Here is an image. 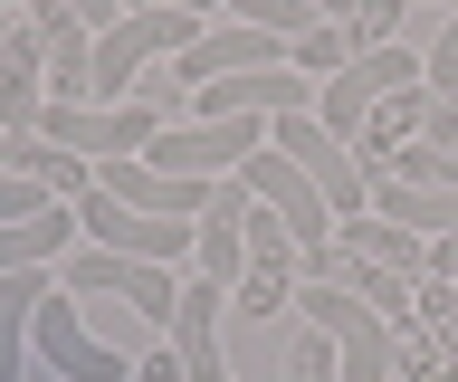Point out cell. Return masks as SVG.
<instances>
[{
	"label": "cell",
	"mask_w": 458,
	"mask_h": 382,
	"mask_svg": "<svg viewBox=\"0 0 458 382\" xmlns=\"http://www.w3.org/2000/svg\"><path fill=\"white\" fill-rule=\"evenodd\" d=\"M210 30V20H191V10H134V20H114L106 38H96V77H86V106H134V87L153 77V58H182L191 38Z\"/></svg>",
	"instance_id": "cell-1"
},
{
	"label": "cell",
	"mask_w": 458,
	"mask_h": 382,
	"mask_svg": "<svg viewBox=\"0 0 458 382\" xmlns=\"http://www.w3.org/2000/svg\"><path fill=\"white\" fill-rule=\"evenodd\" d=\"M296 287H306V249H296V230L249 191V220H239V287H229V306L258 316V325H277L286 306H296Z\"/></svg>",
	"instance_id": "cell-2"
},
{
	"label": "cell",
	"mask_w": 458,
	"mask_h": 382,
	"mask_svg": "<svg viewBox=\"0 0 458 382\" xmlns=\"http://www.w3.org/2000/svg\"><path fill=\"white\" fill-rule=\"evenodd\" d=\"M306 325H325V335H335L344 382H392V373H401V363H392V325L372 316L353 287H335V277H306Z\"/></svg>",
	"instance_id": "cell-3"
},
{
	"label": "cell",
	"mask_w": 458,
	"mask_h": 382,
	"mask_svg": "<svg viewBox=\"0 0 458 382\" xmlns=\"http://www.w3.org/2000/svg\"><path fill=\"white\" fill-rule=\"evenodd\" d=\"M401 87H420V58H411L401 38H392V48H363L344 77H325V96H315V124L353 144V134H363V115L382 106V96H401Z\"/></svg>",
	"instance_id": "cell-4"
},
{
	"label": "cell",
	"mask_w": 458,
	"mask_h": 382,
	"mask_svg": "<svg viewBox=\"0 0 458 382\" xmlns=\"http://www.w3.org/2000/svg\"><path fill=\"white\" fill-rule=\"evenodd\" d=\"M77 230L96 239V249H114V259H153V267L200 249V220H143V210H124L114 191H96V182L77 191Z\"/></svg>",
	"instance_id": "cell-5"
},
{
	"label": "cell",
	"mask_w": 458,
	"mask_h": 382,
	"mask_svg": "<svg viewBox=\"0 0 458 382\" xmlns=\"http://www.w3.org/2000/svg\"><path fill=\"white\" fill-rule=\"evenodd\" d=\"M267 144H277L286 163H296V173H306L315 191L335 201V220H353V210H372V201H363V163H353V144H344V134H325V124L306 115V106L267 124Z\"/></svg>",
	"instance_id": "cell-6"
},
{
	"label": "cell",
	"mask_w": 458,
	"mask_h": 382,
	"mask_svg": "<svg viewBox=\"0 0 458 382\" xmlns=\"http://www.w3.org/2000/svg\"><path fill=\"white\" fill-rule=\"evenodd\" d=\"M57 287H106V296H124V306H143V316H153V335H172V306H182V277H172V267H153V259H114V249H96V239H86V249H67V277H57Z\"/></svg>",
	"instance_id": "cell-7"
},
{
	"label": "cell",
	"mask_w": 458,
	"mask_h": 382,
	"mask_svg": "<svg viewBox=\"0 0 458 382\" xmlns=\"http://www.w3.org/2000/svg\"><path fill=\"white\" fill-rule=\"evenodd\" d=\"M249 67H296L277 30H249V20H220V30H200L182 58H172L163 87H210V77H249Z\"/></svg>",
	"instance_id": "cell-8"
},
{
	"label": "cell",
	"mask_w": 458,
	"mask_h": 382,
	"mask_svg": "<svg viewBox=\"0 0 458 382\" xmlns=\"http://www.w3.org/2000/svg\"><path fill=\"white\" fill-rule=\"evenodd\" d=\"M48 115V38L20 20H0V134H38Z\"/></svg>",
	"instance_id": "cell-9"
},
{
	"label": "cell",
	"mask_w": 458,
	"mask_h": 382,
	"mask_svg": "<svg viewBox=\"0 0 458 382\" xmlns=\"http://www.w3.org/2000/svg\"><path fill=\"white\" fill-rule=\"evenodd\" d=\"M220 306H229L220 277H182V306H172V363H182V382H239L229 353H220Z\"/></svg>",
	"instance_id": "cell-10"
},
{
	"label": "cell",
	"mask_w": 458,
	"mask_h": 382,
	"mask_svg": "<svg viewBox=\"0 0 458 382\" xmlns=\"http://www.w3.org/2000/svg\"><path fill=\"white\" fill-rule=\"evenodd\" d=\"M29 335H38V353H48L67 382H134V363H124L114 344H96V335L77 325V296H67V287L38 306V325H29Z\"/></svg>",
	"instance_id": "cell-11"
},
{
	"label": "cell",
	"mask_w": 458,
	"mask_h": 382,
	"mask_svg": "<svg viewBox=\"0 0 458 382\" xmlns=\"http://www.w3.org/2000/svg\"><path fill=\"white\" fill-rule=\"evenodd\" d=\"M296 106H306V77H296V67H249V77H210V87H191V115H200V124L296 115Z\"/></svg>",
	"instance_id": "cell-12"
},
{
	"label": "cell",
	"mask_w": 458,
	"mask_h": 382,
	"mask_svg": "<svg viewBox=\"0 0 458 382\" xmlns=\"http://www.w3.org/2000/svg\"><path fill=\"white\" fill-rule=\"evenodd\" d=\"M335 239L353 249V259H372V267H401L411 287L429 277V239H420V230H401V220H382V210H353V220H335Z\"/></svg>",
	"instance_id": "cell-13"
},
{
	"label": "cell",
	"mask_w": 458,
	"mask_h": 382,
	"mask_svg": "<svg viewBox=\"0 0 458 382\" xmlns=\"http://www.w3.org/2000/svg\"><path fill=\"white\" fill-rule=\"evenodd\" d=\"M429 106H439V96H429V87H401V96H382V106H372V115H363V134H353V163H382V153L420 144Z\"/></svg>",
	"instance_id": "cell-14"
},
{
	"label": "cell",
	"mask_w": 458,
	"mask_h": 382,
	"mask_svg": "<svg viewBox=\"0 0 458 382\" xmlns=\"http://www.w3.org/2000/svg\"><path fill=\"white\" fill-rule=\"evenodd\" d=\"M48 296H57L48 267H10V277H0V382H20V335L38 325Z\"/></svg>",
	"instance_id": "cell-15"
},
{
	"label": "cell",
	"mask_w": 458,
	"mask_h": 382,
	"mask_svg": "<svg viewBox=\"0 0 458 382\" xmlns=\"http://www.w3.org/2000/svg\"><path fill=\"white\" fill-rule=\"evenodd\" d=\"M67 239H77V201L38 210V220H0V277H10V267H48V259H67Z\"/></svg>",
	"instance_id": "cell-16"
},
{
	"label": "cell",
	"mask_w": 458,
	"mask_h": 382,
	"mask_svg": "<svg viewBox=\"0 0 458 382\" xmlns=\"http://www.w3.org/2000/svg\"><path fill=\"white\" fill-rule=\"evenodd\" d=\"M220 10H229V20H249V30H277L286 48L315 30V10H306V0H220Z\"/></svg>",
	"instance_id": "cell-17"
},
{
	"label": "cell",
	"mask_w": 458,
	"mask_h": 382,
	"mask_svg": "<svg viewBox=\"0 0 458 382\" xmlns=\"http://www.w3.org/2000/svg\"><path fill=\"white\" fill-rule=\"evenodd\" d=\"M286 382H344V353H335L325 325H306V335L286 344Z\"/></svg>",
	"instance_id": "cell-18"
},
{
	"label": "cell",
	"mask_w": 458,
	"mask_h": 382,
	"mask_svg": "<svg viewBox=\"0 0 458 382\" xmlns=\"http://www.w3.org/2000/svg\"><path fill=\"white\" fill-rule=\"evenodd\" d=\"M38 210H57V191H48V182H29V173H10V163H0V220H38Z\"/></svg>",
	"instance_id": "cell-19"
},
{
	"label": "cell",
	"mask_w": 458,
	"mask_h": 382,
	"mask_svg": "<svg viewBox=\"0 0 458 382\" xmlns=\"http://www.w3.org/2000/svg\"><path fill=\"white\" fill-rule=\"evenodd\" d=\"M420 87H429V96H458V10H449V30H439V48H429Z\"/></svg>",
	"instance_id": "cell-20"
},
{
	"label": "cell",
	"mask_w": 458,
	"mask_h": 382,
	"mask_svg": "<svg viewBox=\"0 0 458 382\" xmlns=\"http://www.w3.org/2000/svg\"><path fill=\"white\" fill-rule=\"evenodd\" d=\"M420 144H458V96H439V106H429V124H420Z\"/></svg>",
	"instance_id": "cell-21"
},
{
	"label": "cell",
	"mask_w": 458,
	"mask_h": 382,
	"mask_svg": "<svg viewBox=\"0 0 458 382\" xmlns=\"http://www.w3.org/2000/svg\"><path fill=\"white\" fill-rule=\"evenodd\" d=\"M77 20H86V30H96V38H106L114 20H124V0H77Z\"/></svg>",
	"instance_id": "cell-22"
},
{
	"label": "cell",
	"mask_w": 458,
	"mask_h": 382,
	"mask_svg": "<svg viewBox=\"0 0 458 382\" xmlns=\"http://www.w3.org/2000/svg\"><path fill=\"white\" fill-rule=\"evenodd\" d=\"M429 277H449V287H458V230H449V239H429Z\"/></svg>",
	"instance_id": "cell-23"
},
{
	"label": "cell",
	"mask_w": 458,
	"mask_h": 382,
	"mask_svg": "<svg viewBox=\"0 0 458 382\" xmlns=\"http://www.w3.org/2000/svg\"><path fill=\"white\" fill-rule=\"evenodd\" d=\"M134 382H182V363H172V344L153 353V363H134Z\"/></svg>",
	"instance_id": "cell-24"
},
{
	"label": "cell",
	"mask_w": 458,
	"mask_h": 382,
	"mask_svg": "<svg viewBox=\"0 0 458 382\" xmlns=\"http://www.w3.org/2000/svg\"><path fill=\"white\" fill-rule=\"evenodd\" d=\"M163 10H191V20H210V10H220V0H163Z\"/></svg>",
	"instance_id": "cell-25"
},
{
	"label": "cell",
	"mask_w": 458,
	"mask_h": 382,
	"mask_svg": "<svg viewBox=\"0 0 458 382\" xmlns=\"http://www.w3.org/2000/svg\"><path fill=\"white\" fill-rule=\"evenodd\" d=\"M134 10H153V0H124V20H134Z\"/></svg>",
	"instance_id": "cell-26"
},
{
	"label": "cell",
	"mask_w": 458,
	"mask_h": 382,
	"mask_svg": "<svg viewBox=\"0 0 458 382\" xmlns=\"http://www.w3.org/2000/svg\"><path fill=\"white\" fill-rule=\"evenodd\" d=\"M10 10H29V0H0V20H10Z\"/></svg>",
	"instance_id": "cell-27"
},
{
	"label": "cell",
	"mask_w": 458,
	"mask_h": 382,
	"mask_svg": "<svg viewBox=\"0 0 458 382\" xmlns=\"http://www.w3.org/2000/svg\"><path fill=\"white\" fill-rule=\"evenodd\" d=\"M449 10H458V0H449Z\"/></svg>",
	"instance_id": "cell-28"
}]
</instances>
